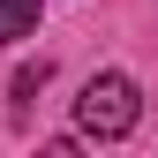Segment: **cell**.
Listing matches in <instances>:
<instances>
[{
  "label": "cell",
  "mask_w": 158,
  "mask_h": 158,
  "mask_svg": "<svg viewBox=\"0 0 158 158\" xmlns=\"http://www.w3.org/2000/svg\"><path fill=\"white\" fill-rule=\"evenodd\" d=\"M75 121H83V135H98V143H121V135L143 121V98H135L128 75H90L83 98H75Z\"/></svg>",
  "instance_id": "cell-1"
},
{
  "label": "cell",
  "mask_w": 158,
  "mask_h": 158,
  "mask_svg": "<svg viewBox=\"0 0 158 158\" xmlns=\"http://www.w3.org/2000/svg\"><path fill=\"white\" fill-rule=\"evenodd\" d=\"M30 30H38V0H0V45H15Z\"/></svg>",
  "instance_id": "cell-2"
},
{
  "label": "cell",
  "mask_w": 158,
  "mask_h": 158,
  "mask_svg": "<svg viewBox=\"0 0 158 158\" xmlns=\"http://www.w3.org/2000/svg\"><path fill=\"white\" fill-rule=\"evenodd\" d=\"M45 75H53V68H45V60H30V68H23V75H15V106H23V98H38V90H45Z\"/></svg>",
  "instance_id": "cell-3"
}]
</instances>
